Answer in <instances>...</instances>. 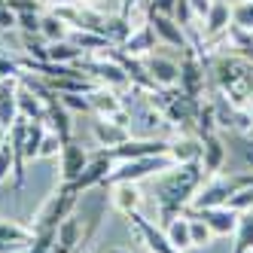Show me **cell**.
Masks as SVG:
<instances>
[{
	"label": "cell",
	"mask_w": 253,
	"mask_h": 253,
	"mask_svg": "<svg viewBox=\"0 0 253 253\" xmlns=\"http://www.w3.org/2000/svg\"><path fill=\"white\" fill-rule=\"evenodd\" d=\"M205 183V171L202 162H186V165H174L168 171H162V177L156 180V205H159V216L162 223H171L177 213H183L195 192Z\"/></svg>",
	"instance_id": "6da1fadb"
},
{
	"label": "cell",
	"mask_w": 253,
	"mask_h": 253,
	"mask_svg": "<svg viewBox=\"0 0 253 253\" xmlns=\"http://www.w3.org/2000/svg\"><path fill=\"white\" fill-rule=\"evenodd\" d=\"M211 80L220 88V95L235 107H244L253 98V64L244 61L241 55L213 58L211 61Z\"/></svg>",
	"instance_id": "7a4b0ae2"
},
{
	"label": "cell",
	"mask_w": 253,
	"mask_h": 253,
	"mask_svg": "<svg viewBox=\"0 0 253 253\" xmlns=\"http://www.w3.org/2000/svg\"><path fill=\"white\" fill-rule=\"evenodd\" d=\"M101 211H104V202H98L92 213H70L67 220L55 229L52 244H49L46 253H80L88 244V238L95 235V229L101 223Z\"/></svg>",
	"instance_id": "3957f363"
},
{
	"label": "cell",
	"mask_w": 253,
	"mask_h": 253,
	"mask_svg": "<svg viewBox=\"0 0 253 253\" xmlns=\"http://www.w3.org/2000/svg\"><path fill=\"white\" fill-rule=\"evenodd\" d=\"M77 198H80V192L70 186V183H58V189L46 198L43 208L37 211V216H34L31 232H34V235H52L70 213H74Z\"/></svg>",
	"instance_id": "277c9868"
},
{
	"label": "cell",
	"mask_w": 253,
	"mask_h": 253,
	"mask_svg": "<svg viewBox=\"0 0 253 253\" xmlns=\"http://www.w3.org/2000/svg\"><path fill=\"white\" fill-rule=\"evenodd\" d=\"M174 168L171 156H143V159H128V162H116V168L104 177L101 186H116V183H140L153 174H162Z\"/></svg>",
	"instance_id": "5b68a950"
},
{
	"label": "cell",
	"mask_w": 253,
	"mask_h": 253,
	"mask_svg": "<svg viewBox=\"0 0 253 253\" xmlns=\"http://www.w3.org/2000/svg\"><path fill=\"white\" fill-rule=\"evenodd\" d=\"M250 183H253V174H238V177H220V174H216V177H208V183H202V189L195 192L189 208H195V211H202V208H223L241 186H250Z\"/></svg>",
	"instance_id": "8992f818"
},
{
	"label": "cell",
	"mask_w": 253,
	"mask_h": 253,
	"mask_svg": "<svg viewBox=\"0 0 253 253\" xmlns=\"http://www.w3.org/2000/svg\"><path fill=\"white\" fill-rule=\"evenodd\" d=\"M171 140L165 137H128L119 147H107L113 162H128V159H143V156H168Z\"/></svg>",
	"instance_id": "52a82bcc"
},
{
	"label": "cell",
	"mask_w": 253,
	"mask_h": 253,
	"mask_svg": "<svg viewBox=\"0 0 253 253\" xmlns=\"http://www.w3.org/2000/svg\"><path fill=\"white\" fill-rule=\"evenodd\" d=\"M147 22L153 25L159 43H165V46H171V49H180V52H186V49L192 46L186 28L180 25L174 15H168V12H147Z\"/></svg>",
	"instance_id": "ba28073f"
},
{
	"label": "cell",
	"mask_w": 253,
	"mask_h": 253,
	"mask_svg": "<svg viewBox=\"0 0 253 253\" xmlns=\"http://www.w3.org/2000/svg\"><path fill=\"white\" fill-rule=\"evenodd\" d=\"M113 168H116L113 156L107 153V147H101L98 153H92V156H88V165H85V171H83V174H80V177H77L70 186H74V189L83 195V192H88V189L101 186V183H104V177L110 174Z\"/></svg>",
	"instance_id": "9c48e42d"
},
{
	"label": "cell",
	"mask_w": 253,
	"mask_h": 253,
	"mask_svg": "<svg viewBox=\"0 0 253 253\" xmlns=\"http://www.w3.org/2000/svg\"><path fill=\"white\" fill-rule=\"evenodd\" d=\"M205 61L192 52V46L183 52V61H180V77H177V85H180V92H186L192 98H202L205 92Z\"/></svg>",
	"instance_id": "30bf717a"
},
{
	"label": "cell",
	"mask_w": 253,
	"mask_h": 253,
	"mask_svg": "<svg viewBox=\"0 0 253 253\" xmlns=\"http://www.w3.org/2000/svg\"><path fill=\"white\" fill-rule=\"evenodd\" d=\"M183 213L189 216H198V220H205L208 229L213 235H220V238H229V235H235V226H238V213H235L232 208H202V211H195V208H186Z\"/></svg>",
	"instance_id": "8fae6325"
},
{
	"label": "cell",
	"mask_w": 253,
	"mask_h": 253,
	"mask_svg": "<svg viewBox=\"0 0 253 253\" xmlns=\"http://www.w3.org/2000/svg\"><path fill=\"white\" fill-rule=\"evenodd\" d=\"M226 165V143L220 137V131H208L202 134V171H205V180L208 177H216Z\"/></svg>",
	"instance_id": "7c38bea8"
},
{
	"label": "cell",
	"mask_w": 253,
	"mask_h": 253,
	"mask_svg": "<svg viewBox=\"0 0 253 253\" xmlns=\"http://www.w3.org/2000/svg\"><path fill=\"white\" fill-rule=\"evenodd\" d=\"M128 220H131V226L137 229V235H140V241L143 244H147L153 253H180L171 241H168V235L165 232H162L159 226H153L150 220H147V216H140L137 211L134 213H128Z\"/></svg>",
	"instance_id": "4fadbf2b"
},
{
	"label": "cell",
	"mask_w": 253,
	"mask_h": 253,
	"mask_svg": "<svg viewBox=\"0 0 253 253\" xmlns=\"http://www.w3.org/2000/svg\"><path fill=\"white\" fill-rule=\"evenodd\" d=\"M58 159H61V183H74V180L85 171V165H88V153L80 147L74 137L61 147Z\"/></svg>",
	"instance_id": "5bb4252c"
},
{
	"label": "cell",
	"mask_w": 253,
	"mask_h": 253,
	"mask_svg": "<svg viewBox=\"0 0 253 253\" xmlns=\"http://www.w3.org/2000/svg\"><path fill=\"white\" fill-rule=\"evenodd\" d=\"M143 67H147V74L153 77V83L159 88H174L177 85V77H180V64L177 61L162 58V55H150L143 61Z\"/></svg>",
	"instance_id": "9a60e30c"
},
{
	"label": "cell",
	"mask_w": 253,
	"mask_h": 253,
	"mask_svg": "<svg viewBox=\"0 0 253 253\" xmlns=\"http://www.w3.org/2000/svg\"><path fill=\"white\" fill-rule=\"evenodd\" d=\"M92 134H95V140L101 147H119V143H125L131 137V128H125V125L107 119V116H98L92 122Z\"/></svg>",
	"instance_id": "2e32d148"
},
{
	"label": "cell",
	"mask_w": 253,
	"mask_h": 253,
	"mask_svg": "<svg viewBox=\"0 0 253 253\" xmlns=\"http://www.w3.org/2000/svg\"><path fill=\"white\" fill-rule=\"evenodd\" d=\"M202 22H205V37L208 40L220 37V34H226L232 28V6L223 3V0H213L211 9H208V15H205Z\"/></svg>",
	"instance_id": "e0dca14e"
},
{
	"label": "cell",
	"mask_w": 253,
	"mask_h": 253,
	"mask_svg": "<svg viewBox=\"0 0 253 253\" xmlns=\"http://www.w3.org/2000/svg\"><path fill=\"white\" fill-rule=\"evenodd\" d=\"M168 156H171L174 165H186V162H202V137H195V134H183V137L171 140Z\"/></svg>",
	"instance_id": "ac0fdd59"
},
{
	"label": "cell",
	"mask_w": 253,
	"mask_h": 253,
	"mask_svg": "<svg viewBox=\"0 0 253 253\" xmlns=\"http://www.w3.org/2000/svg\"><path fill=\"white\" fill-rule=\"evenodd\" d=\"M150 49H156V31H153V25L147 22V25H140L137 31H131L128 34V40L122 43V52L128 58H140V55H147Z\"/></svg>",
	"instance_id": "d6986e66"
},
{
	"label": "cell",
	"mask_w": 253,
	"mask_h": 253,
	"mask_svg": "<svg viewBox=\"0 0 253 253\" xmlns=\"http://www.w3.org/2000/svg\"><path fill=\"white\" fill-rule=\"evenodd\" d=\"M15 104H19V116L22 119H28V122H43L46 119V107H43L40 95L31 92L25 83L19 85V92H15Z\"/></svg>",
	"instance_id": "ffe728a7"
},
{
	"label": "cell",
	"mask_w": 253,
	"mask_h": 253,
	"mask_svg": "<svg viewBox=\"0 0 253 253\" xmlns=\"http://www.w3.org/2000/svg\"><path fill=\"white\" fill-rule=\"evenodd\" d=\"M15 92L19 85L15 80H0V125L9 131V125L19 119V104H15Z\"/></svg>",
	"instance_id": "44dd1931"
},
{
	"label": "cell",
	"mask_w": 253,
	"mask_h": 253,
	"mask_svg": "<svg viewBox=\"0 0 253 253\" xmlns=\"http://www.w3.org/2000/svg\"><path fill=\"white\" fill-rule=\"evenodd\" d=\"M85 98H88V104H92V110H95L98 116H113V113H119V110H122V101H119V98H116L107 85L92 88V92H88Z\"/></svg>",
	"instance_id": "7402d4cb"
},
{
	"label": "cell",
	"mask_w": 253,
	"mask_h": 253,
	"mask_svg": "<svg viewBox=\"0 0 253 253\" xmlns=\"http://www.w3.org/2000/svg\"><path fill=\"white\" fill-rule=\"evenodd\" d=\"M113 189V208L119 213H134L137 205H140V192H137V183H116V186H107Z\"/></svg>",
	"instance_id": "603a6c76"
},
{
	"label": "cell",
	"mask_w": 253,
	"mask_h": 253,
	"mask_svg": "<svg viewBox=\"0 0 253 253\" xmlns=\"http://www.w3.org/2000/svg\"><path fill=\"white\" fill-rule=\"evenodd\" d=\"M46 61L52 64H80L83 61V49L74 46L70 40H58L46 46Z\"/></svg>",
	"instance_id": "cb8c5ba5"
},
{
	"label": "cell",
	"mask_w": 253,
	"mask_h": 253,
	"mask_svg": "<svg viewBox=\"0 0 253 253\" xmlns=\"http://www.w3.org/2000/svg\"><path fill=\"white\" fill-rule=\"evenodd\" d=\"M165 235H168V241L183 253V250H189L192 247V232H189V216L186 213H177L174 220L165 226Z\"/></svg>",
	"instance_id": "d4e9b609"
},
{
	"label": "cell",
	"mask_w": 253,
	"mask_h": 253,
	"mask_svg": "<svg viewBox=\"0 0 253 253\" xmlns=\"http://www.w3.org/2000/svg\"><path fill=\"white\" fill-rule=\"evenodd\" d=\"M253 250V211L238 213V226H235V250L232 253H250Z\"/></svg>",
	"instance_id": "484cf974"
},
{
	"label": "cell",
	"mask_w": 253,
	"mask_h": 253,
	"mask_svg": "<svg viewBox=\"0 0 253 253\" xmlns=\"http://www.w3.org/2000/svg\"><path fill=\"white\" fill-rule=\"evenodd\" d=\"M40 37L46 43H58V40H67L70 37V25L64 19H58L55 12H49L40 19Z\"/></svg>",
	"instance_id": "4316f807"
},
{
	"label": "cell",
	"mask_w": 253,
	"mask_h": 253,
	"mask_svg": "<svg viewBox=\"0 0 253 253\" xmlns=\"http://www.w3.org/2000/svg\"><path fill=\"white\" fill-rule=\"evenodd\" d=\"M0 241L28 244V247H31L34 232H31V226H22V223H15V220H3V216H0Z\"/></svg>",
	"instance_id": "83f0119b"
},
{
	"label": "cell",
	"mask_w": 253,
	"mask_h": 253,
	"mask_svg": "<svg viewBox=\"0 0 253 253\" xmlns=\"http://www.w3.org/2000/svg\"><path fill=\"white\" fill-rule=\"evenodd\" d=\"M43 134H46V122H28V125H25V162L40 159Z\"/></svg>",
	"instance_id": "f1b7e54d"
},
{
	"label": "cell",
	"mask_w": 253,
	"mask_h": 253,
	"mask_svg": "<svg viewBox=\"0 0 253 253\" xmlns=\"http://www.w3.org/2000/svg\"><path fill=\"white\" fill-rule=\"evenodd\" d=\"M232 25L253 34V0H241L232 6Z\"/></svg>",
	"instance_id": "f546056e"
},
{
	"label": "cell",
	"mask_w": 253,
	"mask_h": 253,
	"mask_svg": "<svg viewBox=\"0 0 253 253\" xmlns=\"http://www.w3.org/2000/svg\"><path fill=\"white\" fill-rule=\"evenodd\" d=\"M226 208H232L235 213L253 211V183H250V186H241V189H238V192H235L229 202H226Z\"/></svg>",
	"instance_id": "4dcf8cb0"
},
{
	"label": "cell",
	"mask_w": 253,
	"mask_h": 253,
	"mask_svg": "<svg viewBox=\"0 0 253 253\" xmlns=\"http://www.w3.org/2000/svg\"><path fill=\"white\" fill-rule=\"evenodd\" d=\"M186 216H189V213H186ZM189 232H192V247H205V244H211V238H213V232L208 229V223L198 220V216H189Z\"/></svg>",
	"instance_id": "1f68e13d"
},
{
	"label": "cell",
	"mask_w": 253,
	"mask_h": 253,
	"mask_svg": "<svg viewBox=\"0 0 253 253\" xmlns=\"http://www.w3.org/2000/svg\"><path fill=\"white\" fill-rule=\"evenodd\" d=\"M61 147H64V140H61L55 131H49V128H46L43 143H40V159H52V156H58V153H61Z\"/></svg>",
	"instance_id": "d6a6232c"
},
{
	"label": "cell",
	"mask_w": 253,
	"mask_h": 253,
	"mask_svg": "<svg viewBox=\"0 0 253 253\" xmlns=\"http://www.w3.org/2000/svg\"><path fill=\"white\" fill-rule=\"evenodd\" d=\"M6 6H9L15 15H25V12H40V9H43L40 0H6Z\"/></svg>",
	"instance_id": "836d02e7"
},
{
	"label": "cell",
	"mask_w": 253,
	"mask_h": 253,
	"mask_svg": "<svg viewBox=\"0 0 253 253\" xmlns=\"http://www.w3.org/2000/svg\"><path fill=\"white\" fill-rule=\"evenodd\" d=\"M40 19H43L40 12H25V15H19V28L25 34H40Z\"/></svg>",
	"instance_id": "e575fe53"
},
{
	"label": "cell",
	"mask_w": 253,
	"mask_h": 253,
	"mask_svg": "<svg viewBox=\"0 0 253 253\" xmlns=\"http://www.w3.org/2000/svg\"><path fill=\"white\" fill-rule=\"evenodd\" d=\"M19 77H22V64H15L6 55H0V80H19Z\"/></svg>",
	"instance_id": "d590c367"
},
{
	"label": "cell",
	"mask_w": 253,
	"mask_h": 253,
	"mask_svg": "<svg viewBox=\"0 0 253 253\" xmlns=\"http://www.w3.org/2000/svg\"><path fill=\"white\" fill-rule=\"evenodd\" d=\"M9 171H12V147L3 143V147H0V183L9 177Z\"/></svg>",
	"instance_id": "8d00e7d4"
},
{
	"label": "cell",
	"mask_w": 253,
	"mask_h": 253,
	"mask_svg": "<svg viewBox=\"0 0 253 253\" xmlns=\"http://www.w3.org/2000/svg\"><path fill=\"white\" fill-rule=\"evenodd\" d=\"M211 3H213V0H189V9H192L195 19H205L208 9H211Z\"/></svg>",
	"instance_id": "74e56055"
},
{
	"label": "cell",
	"mask_w": 253,
	"mask_h": 253,
	"mask_svg": "<svg viewBox=\"0 0 253 253\" xmlns=\"http://www.w3.org/2000/svg\"><path fill=\"white\" fill-rule=\"evenodd\" d=\"M28 244H9V241H0V253H25Z\"/></svg>",
	"instance_id": "f35d334b"
},
{
	"label": "cell",
	"mask_w": 253,
	"mask_h": 253,
	"mask_svg": "<svg viewBox=\"0 0 253 253\" xmlns=\"http://www.w3.org/2000/svg\"><path fill=\"white\" fill-rule=\"evenodd\" d=\"M74 3H80V6H88V9H95V12H101V0H74Z\"/></svg>",
	"instance_id": "ab89813d"
},
{
	"label": "cell",
	"mask_w": 253,
	"mask_h": 253,
	"mask_svg": "<svg viewBox=\"0 0 253 253\" xmlns=\"http://www.w3.org/2000/svg\"><path fill=\"white\" fill-rule=\"evenodd\" d=\"M3 143H6V128L0 125V147H3Z\"/></svg>",
	"instance_id": "60d3db41"
},
{
	"label": "cell",
	"mask_w": 253,
	"mask_h": 253,
	"mask_svg": "<svg viewBox=\"0 0 253 253\" xmlns=\"http://www.w3.org/2000/svg\"><path fill=\"white\" fill-rule=\"evenodd\" d=\"M107 253H128V250H122V247H113V250H107Z\"/></svg>",
	"instance_id": "b9f144b4"
},
{
	"label": "cell",
	"mask_w": 253,
	"mask_h": 253,
	"mask_svg": "<svg viewBox=\"0 0 253 253\" xmlns=\"http://www.w3.org/2000/svg\"><path fill=\"white\" fill-rule=\"evenodd\" d=\"M247 162H250V165H253V153H247Z\"/></svg>",
	"instance_id": "7bdbcfd3"
}]
</instances>
